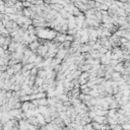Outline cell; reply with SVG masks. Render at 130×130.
Masks as SVG:
<instances>
[{
  "label": "cell",
  "mask_w": 130,
  "mask_h": 130,
  "mask_svg": "<svg viewBox=\"0 0 130 130\" xmlns=\"http://www.w3.org/2000/svg\"><path fill=\"white\" fill-rule=\"evenodd\" d=\"M67 54H68V50H66V49L58 50V51H57V53H56V55H55V58L60 59V60H63Z\"/></svg>",
  "instance_id": "obj_1"
},
{
  "label": "cell",
  "mask_w": 130,
  "mask_h": 130,
  "mask_svg": "<svg viewBox=\"0 0 130 130\" xmlns=\"http://www.w3.org/2000/svg\"><path fill=\"white\" fill-rule=\"evenodd\" d=\"M41 44L39 43V41H36V42H33V43H31V44H28L27 45V49H30L33 53H35L36 52V50L39 48V46H40Z\"/></svg>",
  "instance_id": "obj_2"
},
{
  "label": "cell",
  "mask_w": 130,
  "mask_h": 130,
  "mask_svg": "<svg viewBox=\"0 0 130 130\" xmlns=\"http://www.w3.org/2000/svg\"><path fill=\"white\" fill-rule=\"evenodd\" d=\"M122 78V75H121V73H118V72H113L112 74H111V80L112 81H117L118 80H120Z\"/></svg>",
  "instance_id": "obj_3"
},
{
  "label": "cell",
  "mask_w": 130,
  "mask_h": 130,
  "mask_svg": "<svg viewBox=\"0 0 130 130\" xmlns=\"http://www.w3.org/2000/svg\"><path fill=\"white\" fill-rule=\"evenodd\" d=\"M22 64L21 63H17V64H15V65H13L12 66V69L14 70V74L15 73H18V72H21V69H22Z\"/></svg>",
  "instance_id": "obj_4"
},
{
  "label": "cell",
  "mask_w": 130,
  "mask_h": 130,
  "mask_svg": "<svg viewBox=\"0 0 130 130\" xmlns=\"http://www.w3.org/2000/svg\"><path fill=\"white\" fill-rule=\"evenodd\" d=\"M38 106H43V107H48V101L47 98L38 100Z\"/></svg>",
  "instance_id": "obj_5"
},
{
  "label": "cell",
  "mask_w": 130,
  "mask_h": 130,
  "mask_svg": "<svg viewBox=\"0 0 130 130\" xmlns=\"http://www.w3.org/2000/svg\"><path fill=\"white\" fill-rule=\"evenodd\" d=\"M31 14H32V11H31L30 8H23V9H22V15H23V16L30 18V17H31Z\"/></svg>",
  "instance_id": "obj_6"
},
{
  "label": "cell",
  "mask_w": 130,
  "mask_h": 130,
  "mask_svg": "<svg viewBox=\"0 0 130 130\" xmlns=\"http://www.w3.org/2000/svg\"><path fill=\"white\" fill-rule=\"evenodd\" d=\"M47 75V72L44 69H40L38 70V73H37V77H40V78H45Z\"/></svg>",
  "instance_id": "obj_7"
},
{
  "label": "cell",
  "mask_w": 130,
  "mask_h": 130,
  "mask_svg": "<svg viewBox=\"0 0 130 130\" xmlns=\"http://www.w3.org/2000/svg\"><path fill=\"white\" fill-rule=\"evenodd\" d=\"M43 84H44V78H40V77H37V76H36L35 85L36 86H42Z\"/></svg>",
  "instance_id": "obj_8"
},
{
  "label": "cell",
  "mask_w": 130,
  "mask_h": 130,
  "mask_svg": "<svg viewBox=\"0 0 130 130\" xmlns=\"http://www.w3.org/2000/svg\"><path fill=\"white\" fill-rule=\"evenodd\" d=\"M36 58H37V54H36V53H33L30 58L27 59V64H28V63H34V62H35V60H36Z\"/></svg>",
  "instance_id": "obj_9"
},
{
  "label": "cell",
  "mask_w": 130,
  "mask_h": 130,
  "mask_svg": "<svg viewBox=\"0 0 130 130\" xmlns=\"http://www.w3.org/2000/svg\"><path fill=\"white\" fill-rule=\"evenodd\" d=\"M21 4H22V7H23V8H30V7L32 6V4H31V2H30V1L21 2Z\"/></svg>",
  "instance_id": "obj_10"
},
{
  "label": "cell",
  "mask_w": 130,
  "mask_h": 130,
  "mask_svg": "<svg viewBox=\"0 0 130 130\" xmlns=\"http://www.w3.org/2000/svg\"><path fill=\"white\" fill-rule=\"evenodd\" d=\"M37 73H38V69L36 68V66L34 67V68L31 70V75H33V76H37Z\"/></svg>",
  "instance_id": "obj_11"
},
{
  "label": "cell",
  "mask_w": 130,
  "mask_h": 130,
  "mask_svg": "<svg viewBox=\"0 0 130 130\" xmlns=\"http://www.w3.org/2000/svg\"><path fill=\"white\" fill-rule=\"evenodd\" d=\"M4 54H5V51H4L1 47H0V58H2V57L4 56Z\"/></svg>",
  "instance_id": "obj_12"
}]
</instances>
